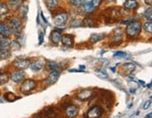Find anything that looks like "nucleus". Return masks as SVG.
<instances>
[{
  "label": "nucleus",
  "mask_w": 152,
  "mask_h": 118,
  "mask_svg": "<svg viewBox=\"0 0 152 118\" xmlns=\"http://www.w3.org/2000/svg\"><path fill=\"white\" fill-rule=\"evenodd\" d=\"M102 0H82L80 9L85 14H92L101 5Z\"/></svg>",
  "instance_id": "obj_1"
},
{
  "label": "nucleus",
  "mask_w": 152,
  "mask_h": 118,
  "mask_svg": "<svg viewBox=\"0 0 152 118\" xmlns=\"http://www.w3.org/2000/svg\"><path fill=\"white\" fill-rule=\"evenodd\" d=\"M142 25L139 22H132L126 28V35L129 38H135L140 35Z\"/></svg>",
  "instance_id": "obj_2"
},
{
  "label": "nucleus",
  "mask_w": 152,
  "mask_h": 118,
  "mask_svg": "<svg viewBox=\"0 0 152 118\" xmlns=\"http://www.w3.org/2000/svg\"><path fill=\"white\" fill-rule=\"evenodd\" d=\"M69 19V14L65 10L57 11L56 14L53 16V22L57 26H64L67 23Z\"/></svg>",
  "instance_id": "obj_3"
},
{
  "label": "nucleus",
  "mask_w": 152,
  "mask_h": 118,
  "mask_svg": "<svg viewBox=\"0 0 152 118\" xmlns=\"http://www.w3.org/2000/svg\"><path fill=\"white\" fill-rule=\"evenodd\" d=\"M7 23L10 26L12 33H14V34H20V33H21L22 21L19 17H16V16L10 17L8 19V22Z\"/></svg>",
  "instance_id": "obj_4"
},
{
  "label": "nucleus",
  "mask_w": 152,
  "mask_h": 118,
  "mask_svg": "<svg viewBox=\"0 0 152 118\" xmlns=\"http://www.w3.org/2000/svg\"><path fill=\"white\" fill-rule=\"evenodd\" d=\"M121 17V12L118 9L110 8L105 10V20L107 22H113L115 21H118Z\"/></svg>",
  "instance_id": "obj_5"
},
{
  "label": "nucleus",
  "mask_w": 152,
  "mask_h": 118,
  "mask_svg": "<svg viewBox=\"0 0 152 118\" xmlns=\"http://www.w3.org/2000/svg\"><path fill=\"white\" fill-rule=\"evenodd\" d=\"M36 87H37V83L35 80L26 79V80H23V82L22 83L20 89H21V92H23V94H28L32 92V91L36 88Z\"/></svg>",
  "instance_id": "obj_6"
},
{
  "label": "nucleus",
  "mask_w": 152,
  "mask_h": 118,
  "mask_svg": "<svg viewBox=\"0 0 152 118\" xmlns=\"http://www.w3.org/2000/svg\"><path fill=\"white\" fill-rule=\"evenodd\" d=\"M31 62L28 59H16V61L13 62V65L17 70H25L30 67Z\"/></svg>",
  "instance_id": "obj_7"
},
{
  "label": "nucleus",
  "mask_w": 152,
  "mask_h": 118,
  "mask_svg": "<svg viewBox=\"0 0 152 118\" xmlns=\"http://www.w3.org/2000/svg\"><path fill=\"white\" fill-rule=\"evenodd\" d=\"M60 77V71H53V72H50L49 74L48 77L46 78L45 83L47 84V86H51V85H54L57 80L59 79Z\"/></svg>",
  "instance_id": "obj_8"
},
{
  "label": "nucleus",
  "mask_w": 152,
  "mask_h": 118,
  "mask_svg": "<svg viewBox=\"0 0 152 118\" xmlns=\"http://www.w3.org/2000/svg\"><path fill=\"white\" fill-rule=\"evenodd\" d=\"M10 79L14 83H20L24 80L25 75L22 70H16L10 74Z\"/></svg>",
  "instance_id": "obj_9"
},
{
  "label": "nucleus",
  "mask_w": 152,
  "mask_h": 118,
  "mask_svg": "<svg viewBox=\"0 0 152 118\" xmlns=\"http://www.w3.org/2000/svg\"><path fill=\"white\" fill-rule=\"evenodd\" d=\"M103 114V110L99 106H94L91 108L87 113V118H98Z\"/></svg>",
  "instance_id": "obj_10"
},
{
  "label": "nucleus",
  "mask_w": 152,
  "mask_h": 118,
  "mask_svg": "<svg viewBox=\"0 0 152 118\" xmlns=\"http://www.w3.org/2000/svg\"><path fill=\"white\" fill-rule=\"evenodd\" d=\"M62 43L64 47L66 48H71L74 45V36L70 34H65L62 35Z\"/></svg>",
  "instance_id": "obj_11"
},
{
  "label": "nucleus",
  "mask_w": 152,
  "mask_h": 118,
  "mask_svg": "<svg viewBox=\"0 0 152 118\" xmlns=\"http://www.w3.org/2000/svg\"><path fill=\"white\" fill-rule=\"evenodd\" d=\"M50 40L52 44L54 45H58L62 40V34L61 32H59L57 30H53L51 31L50 35Z\"/></svg>",
  "instance_id": "obj_12"
},
{
  "label": "nucleus",
  "mask_w": 152,
  "mask_h": 118,
  "mask_svg": "<svg viewBox=\"0 0 152 118\" xmlns=\"http://www.w3.org/2000/svg\"><path fill=\"white\" fill-rule=\"evenodd\" d=\"M122 41V30L121 28H116L112 34V43L120 44Z\"/></svg>",
  "instance_id": "obj_13"
},
{
  "label": "nucleus",
  "mask_w": 152,
  "mask_h": 118,
  "mask_svg": "<svg viewBox=\"0 0 152 118\" xmlns=\"http://www.w3.org/2000/svg\"><path fill=\"white\" fill-rule=\"evenodd\" d=\"M94 95V91L91 89H83L77 95V99L80 101H87L92 97Z\"/></svg>",
  "instance_id": "obj_14"
},
{
  "label": "nucleus",
  "mask_w": 152,
  "mask_h": 118,
  "mask_svg": "<svg viewBox=\"0 0 152 118\" xmlns=\"http://www.w3.org/2000/svg\"><path fill=\"white\" fill-rule=\"evenodd\" d=\"M139 6L137 0H125V2L123 3V8L127 10H134L136 9Z\"/></svg>",
  "instance_id": "obj_15"
},
{
  "label": "nucleus",
  "mask_w": 152,
  "mask_h": 118,
  "mask_svg": "<svg viewBox=\"0 0 152 118\" xmlns=\"http://www.w3.org/2000/svg\"><path fill=\"white\" fill-rule=\"evenodd\" d=\"M44 61L41 60V59H39V60H37L35 62H33L31 64H30V68L33 72H38L40 71L43 67H44Z\"/></svg>",
  "instance_id": "obj_16"
},
{
  "label": "nucleus",
  "mask_w": 152,
  "mask_h": 118,
  "mask_svg": "<svg viewBox=\"0 0 152 118\" xmlns=\"http://www.w3.org/2000/svg\"><path fill=\"white\" fill-rule=\"evenodd\" d=\"M23 4V0H8V6L10 9L18 10Z\"/></svg>",
  "instance_id": "obj_17"
},
{
  "label": "nucleus",
  "mask_w": 152,
  "mask_h": 118,
  "mask_svg": "<svg viewBox=\"0 0 152 118\" xmlns=\"http://www.w3.org/2000/svg\"><path fill=\"white\" fill-rule=\"evenodd\" d=\"M46 7L50 11H54L59 7V0H44Z\"/></svg>",
  "instance_id": "obj_18"
},
{
  "label": "nucleus",
  "mask_w": 152,
  "mask_h": 118,
  "mask_svg": "<svg viewBox=\"0 0 152 118\" xmlns=\"http://www.w3.org/2000/svg\"><path fill=\"white\" fill-rule=\"evenodd\" d=\"M46 69L50 72H53V71H60L61 67L57 62L54 61H48L46 63Z\"/></svg>",
  "instance_id": "obj_19"
},
{
  "label": "nucleus",
  "mask_w": 152,
  "mask_h": 118,
  "mask_svg": "<svg viewBox=\"0 0 152 118\" xmlns=\"http://www.w3.org/2000/svg\"><path fill=\"white\" fill-rule=\"evenodd\" d=\"M11 30L10 28V26L8 25V23H5L0 22V35H3L6 36H10L11 35Z\"/></svg>",
  "instance_id": "obj_20"
},
{
  "label": "nucleus",
  "mask_w": 152,
  "mask_h": 118,
  "mask_svg": "<svg viewBox=\"0 0 152 118\" xmlns=\"http://www.w3.org/2000/svg\"><path fill=\"white\" fill-rule=\"evenodd\" d=\"M78 114V109L75 105H69L65 109V114L70 118H74Z\"/></svg>",
  "instance_id": "obj_21"
},
{
  "label": "nucleus",
  "mask_w": 152,
  "mask_h": 118,
  "mask_svg": "<svg viewBox=\"0 0 152 118\" xmlns=\"http://www.w3.org/2000/svg\"><path fill=\"white\" fill-rule=\"evenodd\" d=\"M122 70H123V72L125 74H126L127 75H129L135 70V65L134 63H132V62L125 63V64H123V66H122Z\"/></svg>",
  "instance_id": "obj_22"
},
{
  "label": "nucleus",
  "mask_w": 152,
  "mask_h": 118,
  "mask_svg": "<svg viewBox=\"0 0 152 118\" xmlns=\"http://www.w3.org/2000/svg\"><path fill=\"white\" fill-rule=\"evenodd\" d=\"M10 39L3 35H0V47L1 48H9L10 46Z\"/></svg>",
  "instance_id": "obj_23"
},
{
  "label": "nucleus",
  "mask_w": 152,
  "mask_h": 118,
  "mask_svg": "<svg viewBox=\"0 0 152 118\" xmlns=\"http://www.w3.org/2000/svg\"><path fill=\"white\" fill-rule=\"evenodd\" d=\"M104 37H105L104 34H92L90 37V41L92 44H94V43H97L99 41L103 40Z\"/></svg>",
  "instance_id": "obj_24"
},
{
  "label": "nucleus",
  "mask_w": 152,
  "mask_h": 118,
  "mask_svg": "<svg viewBox=\"0 0 152 118\" xmlns=\"http://www.w3.org/2000/svg\"><path fill=\"white\" fill-rule=\"evenodd\" d=\"M10 12V8L7 3L0 2V16H6Z\"/></svg>",
  "instance_id": "obj_25"
},
{
  "label": "nucleus",
  "mask_w": 152,
  "mask_h": 118,
  "mask_svg": "<svg viewBox=\"0 0 152 118\" xmlns=\"http://www.w3.org/2000/svg\"><path fill=\"white\" fill-rule=\"evenodd\" d=\"M10 57V50L9 48H1L0 47V59L2 60H6Z\"/></svg>",
  "instance_id": "obj_26"
},
{
  "label": "nucleus",
  "mask_w": 152,
  "mask_h": 118,
  "mask_svg": "<svg viewBox=\"0 0 152 118\" xmlns=\"http://www.w3.org/2000/svg\"><path fill=\"white\" fill-rule=\"evenodd\" d=\"M82 25L88 26V27H94V26H95V22H94V20L88 17V18H86L84 21H82Z\"/></svg>",
  "instance_id": "obj_27"
},
{
  "label": "nucleus",
  "mask_w": 152,
  "mask_h": 118,
  "mask_svg": "<svg viewBox=\"0 0 152 118\" xmlns=\"http://www.w3.org/2000/svg\"><path fill=\"white\" fill-rule=\"evenodd\" d=\"M68 3L71 7L76 9H80L82 5V0H68Z\"/></svg>",
  "instance_id": "obj_28"
},
{
  "label": "nucleus",
  "mask_w": 152,
  "mask_h": 118,
  "mask_svg": "<svg viewBox=\"0 0 152 118\" xmlns=\"http://www.w3.org/2000/svg\"><path fill=\"white\" fill-rule=\"evenodd\" d=\"M4 98H5V100H6L7 101H10V102L14 101L17 100V97L15 96V94H13L12 92H8V93H6V94L4 95Z\"/></svg>",
  "instance_id": "obj_29"
},
{
  "label": "nucleus",
  "mask_w": 152,
  "mask_h": 118,
  "mask_svg": "<svg viewBox=\"0 0 152 118\" xmlns=\"http://www.w3.org/2000/svg\"><path fill=\"white\" fill-rule=\"evenodd\" d=\"M27 12H28V6H22L21 8L19 9V13H20V16L22 18H24L27 15Z\"/></svg>",
  "instance_id": "obj_30"
},
{
  "label": "nucleus",
  "mask_w": 152,
  "mask_h": 118,
  "mask_svg": "<svg viewBox=\"0 0 152 118\" xmlns=\"http://www.w3.org/2000/svg\"><path fill=\"white\" fill-rule=\"evenodd\" d=\"M10 80V75L7 73L0 74V85H4Z\"/></svg>",
  "instance_id": "obj_31"
},
{
  "label": "nucleus",
  "mask_w": 152,
  "mask_h": 118,
  "mask_svg": "<svg viewBox=\"0 0 152 118\" xmlns=\"http://www.w3.org/2000/svg\"><path fill=\"white\" fill-rule=\"evenodd\" d=\"M143 29L145 30L146 33L148 34H152V22H145L143 25Z\"/></svg>",
  "instance_id": "obj_32"
},
{
  "label": "nucleus",
  "mask_w": 152,
  "mask_h": 118,
  "mask_svg": "<svg viewBox=\"0 0 152 118\" xmlns=\"http://www.w3.org/2000/svg\"><path fill=\"white\" fill-rule=\"evenodd\" d=\"M144 16L147 20H148L149 22H152V7H150V8L146 9V11H145V13H144Z\"/></svg>",
  "instance_id": "obj_33"
},
{
  "label": "nucleus",
  "mask_w": 152,
  "mask_h": 118,
  "mask_svg": "<svg viewBox=\"0 0 152 118\" xmlns=\"http://www.w3.org/2000/svg\"><path fill=\"white\" fill-rule=\"evenodd\" d=\"M45 114L47 115L48 117H50V118H52V117H54L55 116V114H56V113L54 112V110H53V108H48V110L46 111L45 112Z\"/></svg>",
  "instance_id": "obj_34"
},
{
  "label": "nucleus",
  "mask_w": 152,
  "mask_h": 118,
  "mask_svg": "<svg viewBox=\"0 0 152 118\" xmlns=\"http://www.w3.org/2000/svg\"><path fill=\"white\" fill-rule=\"evenodd\" d=\"M10 47H11V49H13V50H17V49H20V44L18 43V42H16V41H13V42H11L10 43Z\"/></svg>",
  "instance_id": "obj_35"
},
{
  "label": "nucleus",
  "mask_w": 152,
  "mask_h": 118,
  "mask_svg": "<svg viewBox=\"0 0 152 118\" xmlns=\"http://www.w3.org/2000/svg\"><path fill=\"white\" fill-rule=\"evenodd\" d=\"M114 57H121V58H124V57H127V53L126 52H123V51H118L114 54Z\"/></svg>",
  "instance_id": "obj_36"
},
{
  "label": "nucleus",
  "mask_w": 152,
  "mask_h": 118,
  "mask_svg": "<svg viewBox=\"0 0 152 118\" xmlns=\"http://www.w3.org/2000/svg\"><path fill=\"white\" fill-rule=\"evenodd\" d=\"M44 40V34L42 33H39V35H38V45H41L43 43Z\"/></svg>",
  "instance_id": "obj_37"
},
{
  "label": "nucleus",
  "mask_w": 152,
  "mask_h": 118,
  "mask_svg": "<svg viewBox=\"0 0 152 118\" xmlns=\"http://www.w3.org/2000/svg\"><path fill=\"white\" fill-rule=\"evenodd\" d=\"M40 16H41V19L43 20V22H44L46 24H48V21H47V19L45 18V16H44V14H43V12H42V11L40 12Z\"/></svg>",
  "instance_id": "obj_38"
},
{
  "label": "nucleus",
  "mask_w": 152,
  "mask_h": 118,
  "mask_svg": "<svg viewBox=\"0 0 152 118\" xmlns=\"http://www.w3.org/2000/svg\"><path fill=\"white\" fill-rule=\"evenodd\" d=\"M151 102H152V101H151L150 100H149V101H148L146 103H145V105H144V109H148V108L150 106V103H151Z\"/></svg>",
  "instance_id": "obj_39"
},
{
  "label": "nucleus",
  "mask_w": 152,
  "mask_h": 118,
  "mask_svg": "<svg viewBox=\"0 0 152 118\" xmlns=\"http://www.w3.org/2000/svg\"><path fill=\"white\" fill-rule=\"evenodd\" d=\"M145 3L148 6H151L152 7V0H145Z\"/></svg>",
  "instance_id": "obj_40"
},
{
  "label": "nucleus",
  "mask_w": 152,
  "mask_h": 118,
  "mask_svg": "<svg viewBox=\"0 0 152 118\" xmlns=\"http://www.w3.org/2000/svg\"><path fill=\"white\" fill-rule=\"evenodd\" d=\"M116 0H105V3H112V2H115Z\"/></svg>",
  "instance_id": "obj_41"
},
{
  "label": "nucleus",
  "mask_w": 152,
  "mask_h": 118,
  "mask_svg": "<svg viewBox=\"0 0 152 118\" xmlns=\"http://www.w3.org/2000/svg\"><path fill=\"white\" fill-rule=\"evenodd\" d=\"M78 68L80 69V70H84V69H85V66H84V65H79Z\"/></svg>",
  "instance_id": "obj_42"
},
{
  "label": "nucleus",
  "mask_w": 152,
  "mask_h": 118,
  "mask_svg": "<svg viewBox=\"0 0 152 118\" xmlns=\"http://www.w3.org/2000/svg\"><path fill=\"white\" fill-rule=\"evenodd\" d=\"M151 117H152V113L149 114H148V115L146 116V118H151Z\"/></svg>",
  "instance_id": "obj_43"
},
{
  "label": "nucleus",
  "mask_w": 152,
  "mask_h": 118,
  "mask_svg": "<svg viewBox=\"0 0 152 118\" xmlns=\"http://www.w3.org/2000/svg\"><path fill=\"white\" fill-rule=\"evenodd\" d=\"M138 82H139L141 85H143V86H145V82L144 81H142V80H139V81H138Z\"/></svg>",
  "instance_id": "obj_44"
},
{
  "label": "nucleus",
  "mask_w": 152,
  "mask_h": 118,
  "mask_svg": "<svg viewBox=\"0 0 152 118\" xmlns=\"http://www.w3.org/2000/svg\"><path fill=\"white\" fill-rule=\"evenodd\" d=\"M150 101H152V97H151V99H150Z\"/></svg>",
  "instance_id": "obj_45"
},
{
  "label": "nucleus",
  "mask_w": 152,
  "mask_h": 118,
  "mask_svg": "<svg viewBox=\"0 0 152 118\" xmlns=\"http://www.w3.org/2000/svg\"><path fill=\"white\" fill-rule=\"evenodd\" d=\"M59 1H60V0H59Z\"/></svg>",
  "instance_id": "obj_46"
}]
</instances>
